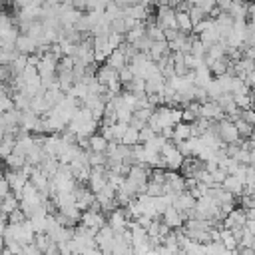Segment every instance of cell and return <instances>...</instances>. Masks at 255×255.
Listing matches in <instances>:
<instances>
[{"label": "cell", "instance_id": "cell-1", "mask_svg": "<svg viewBox=\"0 0 255 255\" xmlns=\"http://www.w3.org/2000/svg\"><path fill=\"white\" fill-rule=\"evenodd\" d=\"M161 157L165 159V169H171V171H179L181 169V163H183V153L179 151L177 143L173 139H169L163 147H161Z\"/></svg>", "mask_w": 255, "mask_h": 255}, {"label": "cell", "instance_id": "cell-2", "mask_svg": "<svg viewBox=\"0 0 255 255\" xmlns=\"http://www.w3.org/2000/svg\"><path fill=\"white\" fill-rule=\"evenodd\" d=\"M215 131L223 139V143H237V141H241L239 131H237V126H235L233 120L223 118V120L215 122Z\"/></svg>", "mask_w": 255, "mask_h": 255}, {"label": "cell", "instance_id": "cell-3", "mask_svg": "<svg viewBox=\"0 0 255 255\" xmlns=\"http://www.w3.org/2000/svg\"><path fill=\"white\" fill-rule=\"evenodd\" d=\"M155 24L161 30H177V22H175V8L171 6H157L155 10Z\"/></svg>", "mask_w": 255, "mask_h": 255}, {"label": "cell", "instance_id": "cell-4", "mask_svg": "<svg viewBox=\"0 0 255 255\" xmlns=\"http://www.w3.org/2000/svg\"><path fill=\"white\" fill-rule=\"evenodd\" d=\"M114 241H116V231H114L108 223H106L102 229H98V233H96V245L102 249L104 255H112Z\"/></svg>", "mask_w": 255, "mask_h": 255}, {"label": "cell", "instance_id": "cell-5", "mask_svg": "<svg viewBox=\"0 0 255 255\" xmlns=\"http://www.w3.org/2000/svg\"><path fill=\"white\" fill-rule=\"evenodd\" d=\"M199 118H205L209 122H219V120L225 118V112H223V108L219 106L217 100H207L199 106Z\"/></svg>", "mask_w": 255, "mask_h": 255}, {"label": "cell", "instance_id": "cell-6", "mask_svg": "<svg viewBox=\"0 0 255 255\" xmlns=\"http://www.w3.org/2000/svg\"><path fill=\"white\" fill-rule=\"evenodd\" d=\"M195 197L189 193V191H181V193H177L175 197H173V205L183 213V217L185 219H189V217H193V211H195Z\"/></svg>", "mask_w": 255, "mask_h": 255}, {"label": "cell", "instance_id": "cell-7", "mask_svg": "<svg viewBox=\"0 0 255 255\" xmlns=\"http://www.w3.org/2000/svg\"><path fill=\"white\" fill-rule=\"evenodd\" d=\"M80 223L86 227H92V229H102L108 223V217L102 213V209H86V211H82Z\"/></svg>", "mask_w": 255, "mask_h": 255}, {"label": "cell", "instance_id": "cell-8", "mask_svg": "<svg viewBox=\"0 0 255 255\" xmlns=\"http://www.w3.org/2000/svg\"><path fill=\"white\" fill-rule=\"evenodd\" d=\"M74 193H76V207H78L80 211H86V209H90V207L96 203V193H94L90 187H84L82 183L76 185Z\"/></svg>", "mask_w": 255, "mask_h": 255}, {"label": "cell", "instance_id": "cell-9", "mask_svg": "<svg viewBox=\"0 0 255 255\" xmlns=\"http://www.w3.org/2000/svg\"><path fill=\"white\" fill-rule=\"evenodd\" d=\"M245 223H247V215H245V209H243V207H233V209L225 215V219H223V227H225V229H231V231L243 229Z\"/></svg>", "mask_w": 255, "mask_h": 255}, {"label": "cell", "instance_id": "cell-10", "mask_svg": "<svg viewBox=\"0 0 255 255\" xmlns=\"http://www.w3.org/2000/svg\"><path fill=\"white\" fill-rule=\"evenodd\" d=\"M128 221H129V213L126 207H116L114 211L108 213V225L114 231H124L128 229Z\"/></svg>", "mask_w": 255, "mask_h": 255}, {"label": "cell", "instance_id": "cell-11", "mask_svg": "<svg viewBox=\"0 0 255 255\" xmlns=\"http://www.w3.org/2000/svg\"><path fill=\"white\" fill-rule=\"evenodd\" d=\"M161 221H163L167 227H171V229H179V227L185 223V217H183V213H181L175 205H169V207L161 213Z\"/></svg>", "mask_w": 255, "mask_h": 255}, {"label": "cell", "instance_id": "cell-12", "mask_svg": "<svg viewBox=\"0 0 255 255\" xmlns=\"http://www.w3.org/2000/svg\"><path fill=\"white\" fill-rule=\"evenodd\" d=\"M4 177L8 179L12 191H20V189L30 181V175H28L24 169H10V171L4 173Z\"/></svg>", "mask_w": 255, "mask_h": 255}, {"label": "cell", "instance_id": "cell-13", "mask_svg": "<svg viewBox=\"0 0 255 255\" xmlns=\"http://www.w3.org/2000/svg\"><path fill=\"white\" fill-rule=\"evenodd\" d=\"M50 175H46L40 167H34L32 169V173H30V181L34 183V187L38 189V191H42L44 195H50Z\"/></svg>", "mask_w": 255, "mask_h": 255}, {"label": "cell", "instance_id": "cell-14", "mask_svg": "<svg viewBox=\"0 0 255 255\" xmlns=\"http://www.w3.org/2000/svg\"><path fill=\"white\" fill-rule=\"evenodd\" d=\"M34 239H36V231L32 229L30 219H26L22 223H16V241L26 245V243H34Z\"/></svg>", "mask_w": 255, "mask_h": 255}, {"label": "cell", "instance_id": "cell-15", "mask_svg": "<svg viewBox=\"0 0 255 255\" xmlns=\"http://www.w3.org/2000/svg\"><path fill=\"white\" fill-rule=\"evenodd\" d=\"M16 50H18L20 54H24V56H32V54H36V50H38V40H34V38L28 36V34H20L18 40H16Z\"/></svg>", "mask_w": 255, "mask_h": 255}, {"label": "cell", "instance_id": "cell-16", "mask_svg": "<svg viewBox=\"0 0 255 255\" xmlns=\"http://www.w3.org/2000/svg\"><path fill=\"white\" fill-rule=\"evenodd\" d=\"M104 64H108V66H112V68H116V70H122V68H126V66L129 64V56H128L126 50L120 46V48H116V50L108 56V60H106Z\"/></svg>", "mask_w": 255, "mask_h": 255}, {"label": "cell", "instance_id": "cell-17", "mask_svg": "<svg viewBox=\"0 0 255 255\" xmlns=\"http://www.w3.org/2000/svg\"><path fill=\"white\" fill-rule=\"evenodd\" d=\"M169 54H171V50H169L167 42H165V40H159V42H153V44H151V48H149V52H147V58H149L151 62H159L161 58H165V56H169Z\"/></svg>", "mask_w": 255, "mask_h": 255}, {"label": "cell", "instance_id": "cell-18", "mask_svg": "<svg viewBox=\"0 0 255 255\" xmlns=\"http://www.w3.org/2000/svg\"><path fill=\"white\" fill-rule=\"evenodd\" d=\"M247 12H249V2L247 0H233L227 14L233 20H247Z\"/></svg>", "mask_w": 255, "mask_h": 255}, {"label": "cell", "instance_id": "cell-19", "mask_svg": "<svg viewBox=\"0 0 255 255\" xmlns=\"http://www.w3.org/2000/svg\"><path fill=\"white\" fill-rule=\"evenodd\" d=\"M197 38L209 48V46H213V44H217V42H221V36H219V30L215 28V20L211 22V26H207L201 34H197Z\"/></svg>", "mask_w": 255, "mask_h": 255}, {"label": "cell", "instance_id": "cell-20", "mask_svg": "<svg viewBox=\"0 0 255 255\" xmlns=\"http://www.w3.org/2000/svg\"><path fill=\"white\" fill-rule=\"evenodd\" d=\"M175 22H177V30L183 34L193 32V22L189 16V10H175Z\"/></svg>", "mask_w": 255, "mask_h": 255}, {"label": "cell", "instance_id": "cell-21", "mask_svg": "<svg viewBox=\"0 0 255 255\" xmlns=\"http://www.w3.org/2000/svg\"><path fill=\"white\" fill-rule=\"evenodd\" d=\"M221 187H223V189H227V191H231L235 197H241V193L245 191V183H243L237 175H227V177H225V181L221 183Z\"/></svg>", "mask_w": 255, "mask_h": 255}, {"label": "cell", "instance_id": "cell-22", "mask_svg": "<svg viewBox=\"0 0 255 255\" xmlns=\"http://www.w3.org/2000/svg\"><path fill=\"white\" fill-rule=\"evenodd\" d=\"M66 94H68L70 98H76V100L82 104V102L90 96V88H88V84H86V82H74V86H72Z\"/></svg>", "mask_w": 255, "mask_h": 255}, {"label": "cell", "instance_id": "cell-23", "mask_svg": "<svg viewBox=\"0 0 255 255\" xmlns=\"http://www.w3.org/2000/svg\"><path fill=\"white\" fill-rule=\"evenodd\" d=\"M193 137V131H191V124L187 122H179L173 126V141H185Z\"/></svg>", "mask_w": 255, "mask_h": 255}, {"label": "cell", "instance_id": "cell-24", "mask_svg": "<svg viewBox=\"0 0 255 255\" xmlns=\"http://www.w3.org/2000/svg\"><path fill=\"white\" fill-rule=\"evenodd\" d=\"M90 151H96V153H106V149H108V139L102 135V133H94V135H90Z\"/></svg>", "mask_w": 255, "mask_h": 255}, {"label": "cell", "instance_id": "cell-25", "mask_svg": "<svg viewBox=\"0 0 255 255\" xmlns=\"http://www.w3.org/2000/svg\"><path fill=\"white\" fill-rule=\"evenodd\" d=\"M219 241H221L223 247L229 249V251H233V249L239 247V239L235 237V233H233L231 229H225V227H221V237H219Z\"/></svg>", "mask_w": 255, "mask_h": 255}, {"label": "cell", "instance_id": "cell-26", "mask_svg": "<svg viewBox=\"0 0 255 255\" xmlns=\"http://www.w3.org/2000/svg\"><path fill=\"white\" fill-rule=\"evenodd\" d=\"M32 98L34 96H30L28 92H14L12 94V100H14V106L18 108V110H30V106H32Z\"/></svg>", "mask_w": 255, "mask_h": 255}, {"label": "cell", "instance_id": "cell-27", "mask_svg": "<svg viewBox=\"0 0 255 255\" xmlns=\"http://www.w3.org/2000/svg\"><path fill=\"white\" fill-rule=\"evenodd\" d=\"M120 143H124V145H137V143H141L139 141V129L137 128H133V126H128V129L124 131V135H122V139H120Z\"/></svg>", "mask_w": 255, "mask_h": 255}, {"label": "cell", "instance_id": "cell-28", "mask_svg": "<svg viewBox=\"0 0 255 255\" xmlns=\"http://www.w3.org/2000/svg\"><path fill=\"white\" fill-rule=\"evenodd\" d=\"M46 175H54L56 171H58V167H60V161H58V157H52V155H46L44 159H42V163L38 165Z\"/></svg>", "mask_w": 255, "mask_h": 255}, {"label": "cell", "instance_id": "cell-29", "mask_svg": "<svg viewBox=\"0 0 255 255\" xmlns=\"http://www.w3.org/2000/svg\"><path fill=\"white\" fill-rule=\"evenodd\" d=\"M20 207V201H18V197L14 195V193H8L6 197H2V201H0V211L2 213H12L14 209H18Z\"/></svg>", "mask_w": 255, "mask_h": 255}, {"label": "cell", "instance_id": "cell-30", "mask_svg": "<svg viewBox=\"0 0 255 255\" xmlns=\"http://www.w3.org/2000/svg\"><path fill=\"white\" fill-rule=\"evenodd\" d=\"M235 126H237L239 137H243V139H251L253 129H255V126H253V124H249V122H245L243 118H239V120H235Z\"/></svg>", "mask_w": 255, "mask_h": 255}, {"label": "cell", "instance_id": "cell-31", "mask_svg": "<svg viewBox=\"0 0 255 255\" xmlns=\"http://www.w3.org/2000/svg\"><path fill=\"white\" fill-rule=\"evenodd\" d=\"M145 36V22H139L135 28H131L129 32H126V42H129V44H135L139 38H143Z\"/></svg>", "mask_w": 255, "mask_h": 255}, {"label": "cell", "instance_id": "cell-32", "mask_svg": "<svg viewBox=\"0 0 255 255\" xmlns=\"http://www.w3.org/2000/svg\"><path fill=\"white\" fill-rule=\"evenodd\" d=\"M6 165L10 167V169H22L24 165H26V155H22V153H16V151H12L6 159Z\"/></svg>", "mask_w": 255, "mask_h": 255}, {"label": "cell", "instance_id": "cell-33", "mask_svg": "<svg viewBox=\"0 0 255 255\" xmlns=\"http://www.w3.org/2000/svg\"><path fill=\"white\" fill-rule=\"evenodd\" d=\"M145 34L153 40V42H159V40H165V34H163V30L155 24V20L153 22H149V24H145Z\"/></svg>", "mask_w": 255, "mask_h": 255}, {"label": "cell", "instance_id": "cell-34", "mask_svg": "<svg viewBox=\"0 0 255 255\" xmlns=\"http://www.w3.org/2000/svg\"><path fill=\"white\" fill-rule=\"evenodd\" d=\"M28 66V56H24V54H20L12 64H10V72H12V76H20L22 72H24V68Z\"/></svg>", "mask_w": 255, "mask_h": 255}, {"label": "cell", "instance_id": "cell-35", "mask_svg": "<svg viewBox=\"0 0 255 255\" xmlns=\"http://www.w3.org/2000/svg\"><path fill=\"white\" fill-rule=\"evenodd\" d=\"M34 243L38 245V249L44 253L50 245H52V237L48 235V233H36V239H34Z\"/></svg>", "mask_w": 255, "mask_h": 255}, {"label": "cell", "instance_id": "cell-36", "mask_svg": "<svg viewBox=\"0 0 255 255\" xmlns=\"http://www.w3.org/2000/svg\"><path fill=\"white\" fill-rule=\"evenodd\" d=\"M191 54H193V56H199V58H203V56L207 54V46H205L197 36H195L193 42H191Z\"/></svg>", "mask_w": 255, "mask_h": 255}, {"label": "cell", "instance_id": "cell-37", "mask_svg": "<svg viewBox=\"0 0 255 255\" xmlns=\"http://www.w3.org/2000/svg\"><path fill=\"white\" fill-rule=\"evenodd\" d=\"M118 74H120V82H122V86H128L133 78H135V74H133V70L129 68V64L126 66V68H122V70H118Z\"/></svg>", "mask_w": 255, "mask_h": 255}, {"label": "cell", "instance_id": "cell-38", "mask_svg": "<svg viewBox=\"0 0 255 255\" xmlns=\"http://www.w3.org/2000/svg\"><path fill=\"white\" fill-rule=\"evenodd\" d=\"M189 16H191V22H193V26L197 24V22H201V20H205L207 18V14L199 8V6H191L189 8Z\"/></svg>", "mask_w": 255, "mask_h": 255}, {"label": "cell", "instance_id": "cell-39", "mask_svg": "<svg viewBox=\"0 0 255 255\" xmlns=\"http://www.w3.org/2000/svg\"><path fill=\"white\" fill-rule=\"evenodd\" d=\"M26 219H28V217H26V213H24L20 207L14 209L12 213H8V221H10V223H22V221H26Z\"/></svg>", "mask_w": 255, "mask_h": 255}, {"label": "cell", "instance_id": "cell-40", "mask_svg": "<svg viewBox=\"0 0 255 255\" xmlns=\"http://www.w3.org/2000/svg\"><path fill=\"white\" fill-rule=\"evenodd\" d=\"M153 135H155V131H153V129H151L149 126H143V128L139 129V141H141V143L149 141V139H151Z\"/></svg>", "mask_w": 255, "mask_h": 255}, {"label": "cell", "instance_id": "cell-41", "mask_svg": "<svg viewBox=\"0 0 255 255\" xmlns=\"http://www.w3.org/2000/svg\"><path fill=\"white\" fill-rule=\"evenodd\" d=\"M8 193H12V187H10L8 179H6L4 175H0V199H2V197H6Z\"/></svg>", "mask_w": 255, "mask_h": 255}, {"label": "cell", "instance_id": "cell-42", "mask_svg": "<svg viewBox=\"0 0 255 255\" xmlns=\"http://www.w3.org/2000/svg\"><path fill=\"white\" fill-rule=\"evenodd\" d=\"M22 255H42V251L38 249L36 243H26V245L22 247Z\"/></svg>", "mask_w": 255, "mask_h": 255}, {"label": "cell", "instance_id": "cell-43", "mask_svg": "<svg viewBox=\"0 0 255 255\" xmlns=\"http://www.w3.org/2000/svg\"><path fill=\"white\" fill-rule=\"evenodd\" d=\"M241 118L249 124L255 126V108H247V110H241Z\"/></svg>", "mask_w": 255, "mask_h": 255}, {"label": "cell", "instance_id": "cell-44", "mask_svg": "<svg viewBox=\"0 0 255 255\" xmlns=\"http://www.w3.org/2000/svg\"><path fill=\"white\" fill-rule=\"evenodd\" d=\"M26 6H30V0H12V8H16V10H22Z\"/></svg>", "mask_w": 255, "mask_h": 255}, {"label": "cell", "instance_id": "cell-45", "mask_svg": "<svg viewBox=\"0 0 255 255\" xmlns=\"http://www.w3.org/2000/svg\"><path fill=\"white\" fill-rule=\"evenodd\" d=\"M231 2H233V0H215V4H217V8H219V10H223V12H227V10H229V6H231Z\"/></svg>", "mask_w": 255, "mask_h": 255}, {"label": "cell", "instance_id": "cell-46", "mask_svg": "<svg viewBox=\"0 0 255 255\" xmlns=\"http://www.w3.org/2000/svg\"><path fill=\"white\" fill-rule=\"evenodd\" d=\"M245 229H247V231H251V233L255 235V219H247V223H245Z\"/></svg>", "mask_w": 255, "mask_h": 255}, {"label": "cell", "instance_id": "cell-47", "mask_svg": "<svg viewBox=\"0 0 255 255\" xmlns=\"http://www.w3.org/2000/svg\"><path fill=\"white\" fill-rule=\"evenodd\" d=\"M239 253L241 255H255V249H251V247H239Z\"/></svg>", "mask_w": 255, "mask_h": 255}, {"label": "cell", "instance_id": "cell-48", "mask_svg": "<svg viewBox=\"0 0 255 255\" xmlns=\"http://www.w3.org/2000/svg\"><path fill=\"white\" fill-rule=\"evenodd\" d=\"M0 255H16V253H12V251H10V249H8V247H4V249H2V253H0Z\"/></svg>", "mask_w": 255, "mask_h": 255}, {"label": "cell", "instance_id": "cell-49", "mask_svg": "<svg viewBox=\"0 0 255 255\" xmlns=\"http://www.w3.org/2000/svg\"><path fill=\"white\" fill-rule=\"evenodd\" d=\"M4 245H6V243H4V237H2V235H0V251H2V249H4Z\"/></svg>", "mask_w": 255, "mask_h": 255}, {"label": "cell", "instance_id": "cell-50", "mask_svg": "<svg viewBox=\"0 0 255 255\" xmlns=\"http://www.w3.org/2000/svg\"><path fill=\"white\" fill-rule=\"evenodd\" d=\"M4 133H6V131H4L2 128H0V143H2V139H4Z\"/></svg>", "mask_w": 255, "mask_h": 255}, {"label": "cell", "instance_id": "cell-51", "mask_svg": "<svg viewBox=\"0 0 255 255\" xmlns=\"http://www.w3.org/2000/svg\"><path fill=\"white\" fill-rule=\"evenodd\" d=\"M251 139H253V141H255V129H253V135H251Z\"/></svg>", "mask_w": 255, "mask_h": 255}, {"label": "cell", "instance_id": "cell-52", "mask_svg": "<svg viewBox=\"0 0 255 255\" xmlns=\"http://www.w3.org/2000/svg\"><path fill=\"white\" fill-rule=\"evenodd\" d=\"M0 50H2V40H0Z\"/></svg>", "mask_w": 255, "mask_h": 255}]
</instances>
